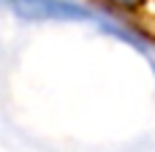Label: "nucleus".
<instances>
[{
  "label": "nucleus",
  "mask_w": 155,
  "mask_h": 152,
  "mask_svg": "<svg viewBox=\"0 0 155 152\" xmlns=\"http://www.w3.org/2000/svg\"><path fill=\"white\" fill-rule=\"evenodd\" d=\"M104 3H109V5H117V8H142L144 5V0H104Z\"/></svg>",
  "instance_id": "f03ea898"
},
{
  "label": "nucleus",
  "mask_w": 155,
  "mask_h": 152,
  "mask_svg": "<svg viewBox=\"0 0 155 152\" xmlns=\"http://www.w3.org/2000/svg\"><path fill=\"white\" fill-rule=\"evenodd\" d=\"M25 22H87L93 11L76 0H0Z\"/></svg>",
  "instance_id": "f257e3e1"
}]
</instances>
